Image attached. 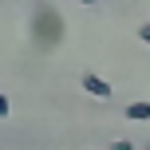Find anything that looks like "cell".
Returning a JSON list of instances; mask_svg holds the SVG:
<instances>
[{"label":"cell","instance_id":"4","mask_svg":"<svg viewBox=\"0 0 150 150\" xmlns=\"http://www.w3.org/2000/svg\"><path fill=\"white\" fill-rule=\"evenodd\" d=\"M8 111H12V103H8V95L0 91V119H8Z\"/></svg>","mask_w":150,"mask_h":150},{"label":"cell","instance_id":"1","mask_svg":"<svg viewBox=\"0 0 150 150\" xmlns=\"http://www.w3.org/2000/svg\"><path fill=\"white\" fill-rule=\"evenodd\" d=\"M36 24H44V28L36 32L40 47H52V44H59V40H63V16H59V12L40 8V12H36Z\"/></svg>","mask_w":150,"mask_h":150},{"label":"cell","instance_id":"5","mask_svg":"<svg viewBox=\"0 0 150 150\" xmlns=\"http://www.w3.org/2000/svg\"><path fill=\"white\" fill-rule=\"evenodd\" d=\"M111 150H134V146H130L127 138H115V142H111Z\"/></svg>","mask_w":150,"mask_h":150},{"label":"cell","instance_id":"8","mask_svg":"<svg viewBox=\"0 0 150 150\" xmlns=\"http://www.w3.org/2000/svg\"><path fill=\"white\" fill-rule=\"evenodd\" d=\"M146 150H150V146H146Z\"/></svg>","mask_w":150,"mask_h":150},{"label":"cell","instance_id":"7","mask_svg":"<svg viewBox=\"0 0 150 150\" xmlns=\"http://www.w3.org/2000/svg\"><path fill=\"white\" fill-rule=\"evenodd\" d=\"M79 4H99V0H79Z\"/></svg>","mask_w":150,"mask_h":150},{"label":"cell","instance_id":"3","mask_svg":"<svg viewBox=\"0 0 150 150\" xmlns=\"http://www.w3.org/2000/svg\"><path fill=\"white\" fill-rule=\"evenodd\" d=\"M127 119H130V122H150V103H146V99L130 103V107H127Z\"/></svg>","mask_w":150,"mask_h":150},{"label":"cell","instance_id":"6","mask_svg":"<svg viewBox=\"0 0 150 150\" xmlns=\"http://www.w3.org/2000/svg\"><path fill=\"white\" fill-rule=\"evenodd\" d=\"M138 40H142V44L150 47V24H142V28H138Z\"/></svg>","mask_w":150,"mask_h":150},{"label":"cell","instance_id":"2","mask_svg":"<svg viewBox=\"0 0 150 150\" xmlns=\"http://www.w3.org/2000/svg\"><path fill=\"white\" fill-rule=\"evenodd\" d=\"M83 91H87L91 99H111V83H107L103 75H95V71H83Z\"/></svg>","mask_w":150,"mask_h":150}]
</instances>
